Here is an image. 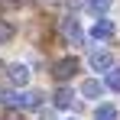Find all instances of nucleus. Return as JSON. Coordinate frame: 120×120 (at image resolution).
Returning a JSON list of instances; mask_svg holds the SVG:
<instances>
[{"instance_id":"nucleus-1","label":"nucleus","mask_w":120,"mask_h":120,"mask_svg":"<svg viewBox=\"0 0 120 120\" xmlns=\"http://www.w3.org/2000/svg\"><path fill=\"white\" fill-rule=\"evenodd\" d=\"M3 104L26 110V107H39V104H42V94H39V91H7V94H3Z\"/></svg>"},{"instance_id":"nucleus-2","label":"nucleus","mask_w":120,"mask_h":120,"mask_svg":"<svg viewBox=\"0 0 120 120\" xmlns=\"http://www.w3.org/2000/svg\"><path fill=\"white\" fill-rule=\"evenodd\" d=\"M78 59H71V55H68V59H59L55 62V68H52V75H55V81H68V78H75V75H78Z\"/></svg>"},{"instance_id":"nucleus-3","label":"nucleus","mask_w":120,"mask_h":120,"mask_svg":"<svg viewBox=\"0 0 120 120\" xmlns=\"http://www.w3.org/2000/svg\"><path fill=\"white\" fill-rule=\"evenodd\" d=\"M7 78L13 81L16 88H26V84H29V78H33V71H29L23 62H13V65H7Z\"/></svg>"},{"instance_id":"nucleus-4","label":"nucleus","mask_w":120,"mask_h":120,"mask_svg":"<svg viewBox=\"0 0 120 120\" xmlns=\"http://www.w3.org/2000/svg\"><path fill=\"white\" fill-rule=\"evenodd\" d=\"M62 33H65V39H68V42H75V45H81V42H84L81 23L75 20V16H65V23H62Z\"/></svg>"},{"instance_id":"nucleus-5","label":"nucleus","mask_w":120,"mask_h":120,"mask_svg":"<svg viewBox=\"0 0 120 120\" xmlns=\"http://www.w3.org/2000/svg\"><path fill=\"white\" fill-rule=\"evenodd\" d=\"M91 68H94V71H110V68H114V55H110V52H107V49H98V52H91Z\"/></svg>"},{"instance_id":"nucleus-6","label":"nucleus","mask_w":120,"mask_h":120,"mask_svg":"<svg viewBox=\"0 0 120 120\" xmlns=\"http://www.w3.org/2000/svg\"><path fill=\"white\" fill-rule=\"evenodd\" d=\"M114 33H117V26H114L110 20H98L94 26H91V39H110Z\"/></svg>"},{"instance_id":"nucleus-7","label":"nucleus","mask_w":120,"mask_h":120,"mask_svg":"<svg viewBox=\"0 0 120 120\" xmlns=\"http://www.w3.org/2000/svg\"><path fill=\"white\" fill-rule=\"evenodd\" d=\"M101 91H104V84H101V81H94V78H88L84 84H81V94H84L88 101H98Z\"/></svg>"},{"instance_id":"nucleus-8","label":"nucleus","mask_w":120,"mask_h":120,"mask_svg":"<svg viewBox=\"0 0 120 120\" xmlns=\"http://www.w3.org/2000/svg\"><path fill=\"white\" fill-rule=\"evenodd\" d=\"M52 101H55V107H59V110H68V107H71V101H75V94H71L68 88H59Z\"/></svg>"},{"instance_id":"nucleus-9","label":"nucleus","mask_w":120,"mask_h":120,"mask_svg":"<svg viewBox=\"0 0 120 120\" xmlns=\"http://www.w3.org/2000/svg\"><path fill=\"white\" fill-rule=\"evenodd\" d=\"M94 120H117V107H114V104H98Z\"/></svg>"},{"instance_id":"nucleus-10","label":"nucleus","mask_w":120,"mask_h":120,"mask_svg":"<svg viewBox=\"0 0 120 120\" xmlns=\"http://www.w3.org/2000/svg\"><path fill=\"white\" fill-rule=\"evenodd\" d=\"M16 36V29H13V23L10 20H0V45H7V42Z\"/></svg>"},{"instance_id":"nucleus-11","label":"nucleus","mask_w":120,"mask_h":120,"mask_svg":"<svg viewBox=\"0 0 120 120\" xmlns=\"http://www.w3.org/2000/svg\"><path fill=\"white\" fill-rule=\"evenodd\" d=\"M110 3H114V0H88V10L98 13V16H104V13L110 10Z\"/></svg>"},{"instance_id":"nucleus-12","label":"nucleus","mask_w":120,"mask_h":120,"mask_svg":"<svg viewBox=\"0 0 120 120\" xmlns=\"http://www.w3.org/2000/svg\"><path fill=\"white\" fill-rule=\"evenodd\" d=\"M107 88H110L114 94H120V68H110V71H107Z\"/></svg>"},{"instance_id":"nucleus-13","label":"nucleus","mask_w":120,"mask_h":120,"mask_svg":"<svg viewBox=\"0 0 120 120\" xmlns=\"http://www.w3.org/2000/svg\"><path fill=\"white\" fill-rule=\"evenodd\" d=\"M0 3H3L7 13H13V10H23V7H26V0H0Z\"/></svg>"},{"instance_id":"nucleus-14","label":"nucleus","mask_w":120,"mask_h":120,"mask_svg":"<svg viewBox=\"0 0 120 120\" xmlns=\"http://www.w3.org/2000/svg\"><path fill=\"white\" fill-rule=\"evenodd\" d=\"M3 120H26V117H23L20 110H16V107H13V110H10V114H7V117H3Z\"/></svg>"},{"instance_id":"nucleus-15","label":"nucleus","mask_w":120,"mask_h":120,"mask_svg":"<svg viewBox=\"0 0 120 120\" xmlns=\"http://www.w3.org/2000/svg\"><path fill=\"white\" fill-rule=\"evenodd\" d=\"M3 71H7V65H3V62H0V75H3Z\"/></svg>"},{"instance_id":"nucleus-16","label":"nucleus","mask_w":120,"mask_h":120,"mask_svg":"<svg viewBox=\"0 0 120 120\" xmlns=\"http://www.w3.org/2000/svg\"><path fill=\"white\" fill-rule=\"evenodd\" d=\"M68 120H75V117H68Z\"/></svg>"}]
</instances>
